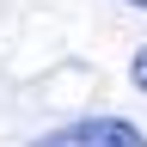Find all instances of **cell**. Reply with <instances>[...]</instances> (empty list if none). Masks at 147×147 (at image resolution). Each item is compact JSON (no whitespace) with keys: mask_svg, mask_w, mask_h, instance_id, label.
Masks as SVG:
<instances>
[{"mask_svg":"<svg viewBox=\"0 0 147 147\" xmlns=\"http://www.w3.org/2000/svg\"><path fill=\"white\" fill-rule=\"evenodd\" d=\"M31 147H147V135L129 117H74V123L43 129Z\"/></svg>","mask_w":147,"mask_h":147,"instance_id":"cell-1","label":"cell"},{"mask_svg":"<svg viewBox=\"0 0 147 147\" xmlns=\"http://www.w3.org/2000/svg\"><path fill=\"white\" fill-rule=\"evenodd\" d=\"M129 86H135L141 98H147V43L135 49V61H129Z\"/></svg>","mask_w":147,"mask_h":147,"instance_id":"cell-2","label":"cell"},{"mask_svg":"<svg viewBox=\"0 0 147 147\" xmlns=\"http://www.w3.org/2000/svg\"><path fill=\"white\" fill-rule=\"evenodd\" d=\"M129 6H135V12H147V0H129Z\"/></svg>","mask_w":147,"mask_h":147,"instance_id":"cell-3","label":"cell"}]
</instances>
